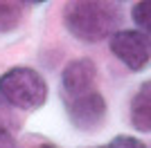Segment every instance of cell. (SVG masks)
Masks as SVG:
<instances>
[{"label":"cell","instance_id":"cell-1","mask_svg":"<svg viewBox=\"0 0 151 148\" xmlns=\"http://www.w3.org/2000/svg\"><path fill=\"white\" fill-rule=\"evenodd\" d=\"M63 25L81 43L111 41L122 27V7L108 0H72L63 7Z\"/></svg>","mask_w":151,"mask_h":148},{"label":"cell","instance_id":"cell-2","mask_svg":"<svg viewBox=\"0 0 151 148\" xmlns=\"http://www.w3.org/2000/svg\"><path fill=\"white\" fill-rule=\"evenodd\" d=\"M0 97L14 110H38L47 101V81L34 68H9L0 74Z\"/></svg>","mask_w":151,"mask_h":148},{"label":"cell","instance_id":"cell-3","mask_svg":"<svg viewBox=\"0 0 151 148\" xmlns=\"http://www.w3.org/2000/svg\"><path fill=\"white\" fill-rule=\"evenodd\" d=\"M108 47L131 72H142L151 65V34L140 29H120L108 41Z\"/></svg>","mask_w":151,"mask_h":148},{"label":"cell","instance_id":"cell-4","mask_svg":"<svg viewBox=\"0 0 151 148\" xmlns=\"http://www.w3.org/2000/svg\"><path fill=\"white\" fill-rule=\"evenodd\" d=\"M65 115L72 128L81 132H95L104 126L108 117V103L101 97V92H88L83 97L65 99Z\"/></svg>","mask_w":151,"mask_h":148},{"label":"cell","instance_id":"cell-5","mask_svg":"<svg viewBox=\"0 0 151 148\" xmlns=\"http://www.w3.org/2000/svg\"><path fill=\"white\" fill-rule=\"evenodd\" d=\"M95 81H97V65L93 58H86V56L70 61L61 72V88L65 99L95 92Z\"/></svg>","mask_w":151,"mask_h":148},{"label":"cell","instance_id":"cell-6","mask_svg":"<svg viewBox=\"0 0 151 148\" xmlns=\"http://www.w3.org/2000/svg\"><path fill=\"white\" fill-rule=\"evenodd\" d=\"M129 121L138 132H151V79L142 81L131 97Z\"/></svg>","mask_w":151,"mask_h":148},{"label":"cell","instance_id":"cell-7","mask_svg":"<svg viewBox=\"0 0 151 148\" xmlns=\"http://www.w3.org/2000/svg\"><path fill=\"white\" fill-rule=\"evenodd\" d=\"M23 2H9L0 0V34H9L23 20Z\"/></svg>","mask_w":151,"mask_h":148},{"label":"cell","instance_id":"cell-8","mask_svg":"<svg viewBox=\"0 0 151 148\" xmlns=\"http://www.w3.org/2000/svg\"><path fill=\"white\" fill-rule=\"evenodd\" d=\"M131 20L135 23L140 31L145 34H151V0H145V2H135L131 9Z\"/></svg>","mask_w":151,"mask_h":148},{"label":"cell","instance_id":"cell-9","mask_svg":"<svg viewBox=\"0 0 151 148\" xmlns=\"http://www.w3.org/2000/svg\"><path fill=\"white\" fill-rule=\"evenodd\" d=\"M14 128H18V119H16V115H14V108L0 97V130L14 132Z\"/></svg>","mask_w":151,"mask_h":148},{"label":"cell","instance_id":"cell-10","mask_svg":"<svg viewBox=\"0 0 151 148\" xmlns=\"http://www.w3.org/2000/svg\"><path fill=\"white\" fill-rule=\"evenodd\" d=\"M104 148H147V146H145V142H142V139H138V137L117 135V137H113V139H111Z\"/></svg>","mask_w":151,"mask_h":148},{"label":"cell","instance_id":"cell-11","mask_svg":"<svg viewBox=\"0 0 151 148\" xmlns=\"http://www.w3.org/2000/svg\"><path fill=\"white\" fill-rule=\"evenodd\" d=\"M0 148H18L16 146V137L9 130H0Z\"/></svg>","mask_w":151,"mask_h":148},{"label":"cell","instance_id":"cell-12","mask_svg":"<svg viewBox=\"0 0 151 148\" xmlns=\"http://www.w3.org/2000/svg\"><path fill=\"white\" fill-rule=\"evenodd\" d=\"M34 148H59L57 144H52V142H41V144H36Z\"/></svg>","mask_w":151,"mask_h":148},{"label":"cell","instance_id":"cell-13","mask_svg":"<svg viewBox=\"0 0 151 148\" xmlns=\"http://www.w3.org/2000/svg\"><path fill=\"white\" fill-rule=\"evenodd\" d=\"M101 148H104V146H101Z\"/></svg>","mask_w":151,"mask_h":148}]
</instances>
